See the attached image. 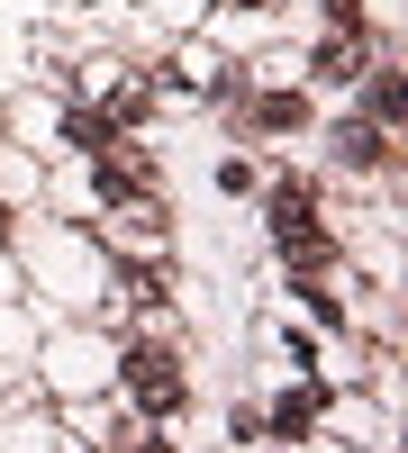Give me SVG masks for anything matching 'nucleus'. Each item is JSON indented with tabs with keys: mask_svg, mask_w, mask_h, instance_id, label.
Returning a JSON list of instances; mask_svg holds the SVG:
<instances>
[{
	"mask_svg": "<svg viewBox=\"0 0 408 453\" xmlns=\"http://www.w3.org/2000/svg\"><path fill=\"white\" fill-rule=\"evenodd\" d=\"M119 381H127V399L145 408V418H173V408H181V372H173V354H164V345H136Z\"/></svg>",
	"mask_w": 408,
	"mask_h": 453,
	"instance_id": "f257e3e1",
	"label": "nucleus"
},
{
	"mask_svg": "<svg viewBox=\"0 0 408 453\" xmlns=\"http://www.w3.org/2000/svg\"><path fill=\"white\" fill-rule=\"evenodd\" d=\"M309 426H318V390H290V399L273 408V435H290V444H300Z\"/></svg>",
	"mask_w": 408,
	"mask_h": 453,
	"instance_id": "f03ea898",
	"label": "nucleus"
},
{
	"mask_svg": "<svg viewBox=\"0 0 408 453\" xmlns=\"http://www.w3.org/2000/svg\"><path fill=\"white\" fill-rule=\"evenodd\" d=\"M336 145H345V164H381V155H390V145H381V127H363V119H354Z\"/></svg>",
	"mask_w": 408,
	"mask_h": 453,
	"instance_id": "7ed1b4c3",
	"label": "nucleus"
},
{
	"mask_svg": "<svg viewBox=\"0 0 408 453\" xmlns=\"http://www.w3.org/2000/svg\"><path fill=\"white\" fill-rule=\"evenodd\" d=\"M318 73H327V82H354V36H327V46H318Z\"/></svg>",
	"mask_w": 408,
	"mask_h": 453,
	"instance_id": "20e7f679",
	"label": "nucleus"
},
{
	"mask_svg": "<svg viewBox=\"0 0 408 453\" xmlns=\"http://www.w3.org/2000/svg\"><path fill=\"white\" fill-rule=\"evenodd\" d=\"M73 145H91V155H109V119H64Z\"/></svg>",
	"mask_w": 408,
	"mask_h": 453,
	"instance_id": "39448f33",
	"label": "nucleus"
},
{
	"mask_svg": "<svg viewBox=\"0 0 408 453\" xmlns=\"http://www.w3.org/2000/svg\"><path fill=\"white\" fill-rule=\"evenodd\" d=\"M254 119H264V127H300V100H290V91H273L264 109H254Z\"/></svg>",
	"mask_w": 408,
	"mask_h": 453,
	"instance_id": "423d86ee",
	"label": "nucleus"
},
{
	"mask_svg": "<svg viewBox=\"0 0 408 453\" xmlns=\"http://www.w3.org/2000/svg\"><path fill=\"white\" fill-rule=\"evenodd\" d=\"M127 453H164V444H155V435H127Z\"/></svg>",
	"mask_w": 408,
	"mask_h": 453,
	"instance_id": "0eeeda50",
	"label": "nucleus"
}]
</instances>
